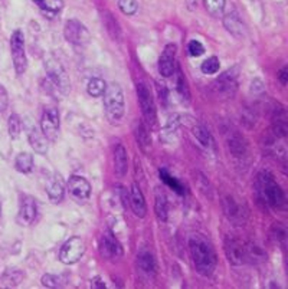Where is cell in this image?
Masks as SVG:
<instances>
[{"instance_id":"9a60e30c","label":"cell","mask_w":288,"mask_h":289,"mask_svg":"<svg viewBox=\"0 0 288 289\" xmlns=\"http://www.w3.org/2000/svg\"><path fill=\"white\" fill-rule=\"evenodd\" d=\"M38 214V204L36 200L32 196H23L20 200L19 204V214H18V220L20 225L23 226H29L35 222Z\"/></svg>"},{"instance_id":"60d3db41","label":"cell","mask_w":288,"mask_h":289,"mask_svg":"<svg viewBox=\"0 0 288 289\" xmlns=\"http://www.w3.org/2000/svg\"><path fill=\"white\" fill-rule=\"evenodd\" d=\"M188 51L191 54V57H202L205 54V46L199 42V40H191L189 42V46H188Z\"/></svg>"},{"instance_id":"e0dca14e","label":"cell","mask_w":288,"mask_h":289,"mask_svg":"<svg viewBox=\"0 0 288 289\" xmlns=\"http://www.w3.org/2000/svg\"><path fill=\"white\" fill-rule=\"evenodd\" d=\"M226 144L229 153L235 158H245L248 154V143L244 138V135H241L238 131H232L228 135Z\"/></svg>"},{"instance_id":"7bdbcfd3","label":"cell","mask_w":288,"mask_h":289,"mask_svg":"<svg viewBox=\"0 0 288 289\" xmlns=\"http://www.w3.org/2000/svg\"><path fill=\"white\" fill-rule=\"evenodd\" d=\"M9 107V95L3 85H0V113H4Z\"/></svg>"},{"instance_id":"ee69618b","label":"cell","mask_w":288,"mask_h":289,"mask_svg":"<svg viewBox=\"0 0 288 289\" xmlns=\"http://www.w3.org/2000/svg\"><path fill=\"white\" fill-rule=\"evenodd\" d=\"M156 88H157V94H159V98L163 104H166L167 101V96H169V92H167V88L164 84H160L159 81H156Z\"/></svg>"},{"instance_id":"7dc6e473","label":"cell","mask_w":288,"mask_h":289,"mask_svg":"<svg viewBox=\"0 0 288 289\" xmlns=\"http://www.w3.org/2000/svg\"><path fill=\"white\" fill-rule=\"evenodd\" d=\"M251 91H252V92H262V91H264V84H262L259 79H255V81L252 82Z\"/></svg>"},{"instance_id":"c3c4849f","label":"cell","mask_w":288,"mask_h":289,"mask_svg":"<svg viewBox=\"0 0 288 289\" xmlns=\"http://www.w3.org/2000/svg\"><path fill=\"white\" fill-rule=\"evenodd\" d=\"M36 4H38L39 7L42 9V10H45V7H46V0H33Z\"/></svg>"},{"instance_id":"bcb514c9","label":"cell","mask_w":288,"mask_h":289,"mask_svg":"<svg viewBox=\"0 0 288 289\" xmlns=\"http://www.w3.org/2000/svg\"><path fill=\"white\" fill-rule=\"evenodd\" d=\"M91 287L94 289H105L107 288V285H105V282H104V279L101 278V276H96L93 281H91Z\"/></svg>"},{"instance_id":"83f0119b","label":"cell","mask_w":288,"mask_h":289,"mask_svg":"<svg viewBox=\"0 0 288 289\" xmlns=\"http://www.w3.org/2000/svg\"><path fill=\"white\" fill-rule=\"evenodd\" d=\"M102 23H104L108 35L114 39V40H120V38H121V28H120L118 22L113 18L111 13L104 12V15H102Z\"/></svg>"},{"instance_id":"7a4b0ae2","label":"cell","mask_w":288,"mask_h":289,"mask_svg":"<svg viewBox=\"0 0 288 289\" xmlns=\"http://www.w3.org/2000/svg\"><path fill=\"white\" fill-rule=\"evenodd\" d=\"M256 193L259 199L272 209H284L287 204V199L281 186L268 172H261L256 175Z\"/></svg>"},{"instance_id":"30bf717a","label":"cell","mask_w":288,"mask_h":289,"mask_svg":"<svg viewBox=\"0 0 288 289\" xmlns=\"http://www.w3.org/2000/svg\"><path fill=\"white\" fill-rule=\"evenodd\" d=\"M235 71H236L235 68L229 69L212 82L211 89L215 95L221 96V98L233 96V94L236 92V88H238V81H236L238 75L235 74Z\"/></svg>"},{"instance_id":"7402d4cb","label":"cell","mask_w":288,"mask_h":289,"mask_svg":"<svg viewBox=\"0 0 288 289\" xmlns=\"http://www.w3.org/2000/svg\"><path fill=\"white\" fill-rule=\"evenodd\" d=\"M224 26L235 38H244L245 36V32H247L245 25L242 23V20L236 13H228L224 18Z\"/></svg>"},{"instance_id":"1f68e13d","label":"cell","mask_w":288,"mask_h":289,"mask_svg":"<svg viewBox=\"0 0 288 289\" xmlns=\"http://www.w3.org/2000/svg\"><path fill=\"white\" fill-rule=\"evenodd\" d=\"M225 1L226 0H203L205 9L213 18H221L222 16L224 9H225Z\"/></svg>"},{"instance_id":"681fc988","label":"cell","mask_w":288,"mask_h":289,"mask_svg":"<svg viewBox=\"0 0 288 289\" xmlns=\"http://www.w3.org/2000/svg\"><path fill=\"white\" fill-rule=\"evenodd\" d=\"M0 213H1V204H0Z\"/></svg>"},{"instance_id":"836d02e7","label":"cell","mask_w":288,"mask_h":289,"mask_svg":"<svg viewBox=\"0 0 288 289\" xmlns=\"http://www.w3.org/2000/svg\"><path fill=\"white\" fill-rule=\"evenodd\" d=\"M7 130H9V135L10 138L16 140L18 137L22 133V121L18 114H12L9 116V121H7Z\"/></svg>"},{"instance_id":"3957f363","label":"cell","mask_w":288,"mask_h":289,"mask_svg":"<svg viewBox=\"0 0 288 289\" xmlns=\"http://www.w3.org/2000/svg\"><path fill=\"white\" fill-rule=\"evenodd\" d=\"M104 108L107 118L111 122H117L124 116V94L118 84H111L104 92Z\"/></svg>"},{"instance_id":"ab89813d","label":"cell","mask_w":288,"mask_h":289,"mask_svg":"<svg viewBox=\"0 0 288 289\" xmlns=\"http://www.w3.org/2000/svg\"><path fill=\"white\" fill-rule=\"evenodd\" d=\"M62 279L57 276V275H51V273H46V275H43L42 276V285L45 287V288H59L62 284Z\"/></svg>"},{"instance_id":"4fadbf2b","label":"cell","mask_w":288,"mask_h":289,"mask_svg":"<svg viewBox=\"0 0 288 289\" xmlns=\"http://www.w3.org/2000/svg\"><path fill=\"white\" fill-rule=\"evenodd\" d=\"M224 251H225V255H226V259L229 260V263L233 265V266H241V265H244L247 262L245 260L244 245L238 239H235V237H230V236L225 237Z\"/></svg>"},{"instance_id":"f546056e","label":"cell","mask_w":288,"mask_h":289,"mask_svg":"<svg viewBox=\"0 0 288 289\" xmlns=\"http://www.w3.org/2000/svg\"><path fill=\"white\" fill-rule=\"evenodd\" d=\"M15 169L19 173H31L32 169H33V157L29 154V153H20L16 157V160H15Z\"/></svg>"},{"instance_id":"ffe728a7","label":"cell","mask_w":288,"mask_h":289,"mask_svg":"<svg viewBox=\"0 0 288 289\" xmlns=\"http://www.w3.org/2000/svg\"><path fill=\"white\" fill-rule=\"evenodd\" d=\"M28 140L31 147L38 153V154H46L48 153V138L43 135V133L39 130L38 127H31L28 133Z\"/></svg>"},{"instance_id":"f1b7e54d","label":"cell","mask_w":288,"mask_h":289,"mask_svg":"<svg viewBox=\"0 0 288 289\" xmlns=\"http://www.w3.org/2000/svg\"><path fill=\"white\" fill-rule=\"evenodd\" d=\"M159 174H160V178H161V181H163L164 184H167L170 189H173L174 192L179 193V194H185V192H186L185 186H183L174 175H172V174L169 173L166 169H161V170L159 172Z\"/></svg>"},{"instance_id":"7c38bea8","label":"cell","mask_w":288,"mask_h":289,"mask_svg":"<svg viewBox=\"0 0 288 289\" xmlns=\"http://www.w3.org/2000/svg\"><path fill=\"white\" fill-rule=\"evenodd\" d=\"M99 252L104 258L111 259V260L120 259L123 256V246L111 231H104L101 242H99Z\"/></svg>"},{"instance_id":"b9f144b4","label":"cell","mask_w":288,"mask_h":289,"mask_svg":"<svg viewBox=\"0 0 288 289\" xmlns=\"http://www.w3.org/2000/svg\"><path fill=\"white\" fill-rule=\"evenodd\" d=\"M62 9H64V0H48L43 12H51L52 15H57Z\"/></svg>"},{"instance_id":"5bb4252c","label":"cell","mask_w":288,"mask_h":289,"mask_svg":"<svg viewBox=\"0 0 288 289\" xmlns=\"http://www.w3.org/2000/svg\"><path fill=\"white\" fill-rule=\"evenodd\" d=\"M68 190L77 203H84L91 196V184L81 175H72L68 181Z\"/></svg>"},{"instance_id":"2e32d148","label":"cell","mask_w":288,"mask_h":289,"mask_svg":"<svg viewBox=\"0 0 288 289\" xmlns=\"http://www.w3.org/2000/svg\"><path fill=\"white\" fill-rule=\"evenodd\" d=\"M176 51L177 46L174 43L166 45L161 57L159 59V72L164 78L172 77L176 71Z\"/></svg>"},{"instance_id":"d6986e66","label":"cell","mask_w":288,"mask_h":289,"mask_svg":"<svg viewBox=\"0 0 288 289\" xmlns=\"http://www.w3.org/2000/svg\"><path fill=\"white\" fill-rule=\"evenodd\" d=\"M130 206L133 209V212L137 217H146L147 214V204H146V200H144V196L140 190V187L137 184H133L131 186V190H130Z\"/></svg>"},{"instance_id":"4316f807","label":"cell","mask_w":288,"mask_h":289,"mask_svg":"<svg viewBox=\"0 0 288 289\" xmlns=\"http://www.w3.org/2000/svg\"><path fill=\"white\" fill-rule=\"evenodd\" d=\"M154 212L157 216L159 222H166L167 220V199L161 192H156V199H154Z\"/></svg>"},{"instance_id":"8d00e7d4","label":"cell","mask_w":288,"mask_h":289,"mask_svg":"<svg viewBox=\"0 0 288 289\" xmlns=\"http://www.w3.org/2000/svg\"><path fill=\"white\" fill-rule=\"evenodd\" d=\"M219 68H221V62H219V59L216 58V57L208 58L202 63V66H200V69H202V72L205 75H213V74H216L219 71Z\"/></svg>"},{"instance_id":"52a82bcc","label":"cell","mask_w":288,"mask_h":289,"mask_svg":"<svg viewBox=\"0 0 288 289\" xmlns=\"http://www.w3.org/2000/svg\"><path fill=\"white\" fill-rule=\"evenodd\" d=\"M64 35L65 39L75 48H85L91 40V35L85 28V25L77 19H71L65 23Z\"/></svg>"},{"instance_id":"8992f818","label":"cell","mask_w":288,"mask_h":289,"mask_svg":"<svg viewBox=\"0 0 288 289\" xmlns=\"http://www.w3.org/2000/svg\"><path fill=\"white\" fill-rule=\"evenodd\" d=\"M222 207H224V213H225L226 219L232 225L244 226L247 223L250 212H248L247 206L244 203H241V200H236L233 196H226V197H224Z\"/></svg>"},{"instance_id":"9c48e42d","label":"cell","mask_w":288,"mask_h":289,"mask_svg":"<svg viewBox=\"0 0 288 289\" xmlns=\"http://www.w3.org/2000/svg\"><path fill=\"white\" fill-rule=\"evenodd\" d=\"M84 253H85V242L81 237L74 236L61 246L59 260L64 265H74L84 256Z\"/></svg>"},{"instance_id":"cb8c5ba5","label":"cell","mask_w":288,"mask_h":289,"mask_svg":"<svg viewBox=\"0 0 288 289\" xmlns=\"http://www.w3.org/2000/svg\"><path fill=\"white\" fill-rule=\"evenodd\" d=\"M134 137L135 141L138 143L140 148L147 153L150 148H152V135L149 133V128L146 127L144 122L141 121H137L134 125Z\"/></svg>"},{"instance_id":"6da1fadb","label":"cell","mask_w":288,"mask_h":289,"mask_svg":"<svg viewBox=\"0 0 288 289\" xmlns=\"http://www.w3.org/2000/svg\"><path fill=\"white\" fill-rule=\"evenodd\" d=\"M189 253L193 266L202 276H211L216 269L218 256L212 242L200 233H194L189 237Z\"/></svg>"},{"instance_id":"ba28073f","label":"cell","mask_w":288,"mask_h":289,"mask_svg":"<svg viewBox=\"0 0 288 289\" xmlns=\"http://www.w3.org/2000/svg\"><path fill=\"white\" fill-rule=\"evenodd\" d=\"M10 51H12V59H13V66L18 75L25 74L28 69V58L25 54V36L23 32L16 29L12 36H10Z\"/></svg>"},{"instance_id":"d6a6232c","label":"cell","mask_w":288,"mask_h":289,"mask_svg":"<svg viewBox=\"0 0 288 289\" xmlns=\"http://www.w3.org/2000/svg\"><path fill=\"white\" fill-rule=\"evenodd\" d=\"M193 135L196 137V140H197L203 147H209V145H211V133H209V130H208L205 125H202V124L194 125V127H193Z\"/></svg>"},{"instance_id":"74e56055","label":"cell","mask_w":288,"mask_h":289,"mask_svg":"<svg viewBox=\"0 0 288 289\" xmlns=\"http://www.w3.org/2000/svg\"><path fill=\"white\" fill-rule=\"evenodd\" d=\"M269 233H271L274 240H277L280 243H286V240H287V229L281 223H274Z\"/></svg>"},{"instance_id":"484cf974","label":"cell","mask_w":288,"mask_h":289,"mask_svg":"<svg viewBox=\"0 0 288 289\" xmlns=\"http://www.w3.org/2000/svg\"><path fill=\"white\" fill-rule=\"evenodd\" d=\"M244 249H245V260H250L251 263H261L267 260V253L262 251L261 246L255 243L244 245Z\"/></svg>"},{"instance_id":"e575fe53","label":"cell","mask_w":288,"mask_h":289,"mask_svg":"<svg viewBox=\"0 0 288 289\" xmlns=\"http://www.w3.org/2000/svg\"><path fill=\"white\" fill-rule=\"evenodd\" d=\"M118 9L126 16H133L138 10V1L137 0H118Z\"/></svg>"},{"instance_id":"4dcf8cb0","label":"cell","mask_w":288,"mask_h":289,"mask_svg":"<svg viewBox=\"0 0 288 289\" xmlns=\"http://www.w3.org/2000/svg\"><path fill=\"white\" fill-rule=\"evenodd\" d=\"M107 89V84L104 79L101 78H93L90 79L88 85H87V91H88V95L93 96V98H99V96L104 95Z\"/></svg>"},{"instance_id":"ac0fdd59","label":"cell","mask_w":288,"mask_h":289,"mask_svg":"<svg viewBox=\"0 0 288 289\" xmlns=\"http://www.w3.org/2000/svg\"><path fill=\"white\" fill-rule=\"evenodd\" d=\"M137 266L140 272L146 276H154L157 272V263L154 259V255L150 251H140V253L137 255Z\"/></svg>"},{"instance_id":"603a6c76","label":"cell","mask_w":288,"mask_h":289,"mask_svg":"<svg viewBox=\"0 0 288 289\" xmlns=\"http://www.w3.org/2000/svg\"><path fill=\"white\" fill-rule=\"evenodd\" d=\"M114 170L120 177H124L128 172V154L123 144H117L114 148Z\"/></svg>"},{"instance_id":"d590c367","label":"cell","mask_w":288,"mask_h":289,"mask_svg":"<svg viewBox=\"0 0 288 289\" xmlns=\"http://www.w3.org/2000/svg\"><path fill=\"white\" fill-rule=\"evenodd\" d=\"M176 87H177V92L179 95L182 96L183 99L189 101L191 99V91H189V87H188V81L185 75L179 71L177 72V79H176Z\"/></svg>"},{"instance_id":"f6af8a7d","label":"cell","mask_w":288,"mask_h":289,"mask_svg":"<svg viewBox=\"0 0 288 289\" xmlns=\"http://www.w3.org/2000/svg\"><path fill=\"white\" fill-rule=\"evenodd\" d=\"M278 81H280V84L283 85V87H286L288 84V66H283L280 71H278Z\"/></svg>"},{"instance_id":"5b68a950","label":"cell","mask_w":288,"mask_h":289,"mask_svg":"<svg viewBox=\"0 0 288 289\" xmlns=\"http://www.w3.org/2000/svg\"><path fill=\"white\" fill-rule=\"evenodd\" d=\"M45 71L51 79V82L54 84V87L64 95H66L71 88V81H69L66 71L64 69L62 63L55 58H48L45 60Z\"/></svg>"},{"instance_id":"44dd1931","label":"cell","mask_w":288,"mask_h":289,"mask_svg":"<svg viewBox=\"0 0 288 289\" xmlns=\"http://www.w3.org/2000/svg\"><path fill=\"white\" fill-rule=\"evenodd\" d=\"M272 131L277 137H287L288 118L284 108H275L272 114Z\"/></svg>"},{"instance_id":"f35d334b","label":"cell","mask_w":288,"mask_h":289,"mask_svg":"<svg viewBox=\"0 0 288 289\" xmlns=\"http://www.w3.org/2000/svg\"><path fill=\"white\" fill-rule=\"evenodd\" d=\"M179 124H180V116H177V114H174V116H172L169 118L167 124L164 125V128H163V131H161V135L166 137V135L174 134L176 130H177V127H179Z\"/></svg>"},{"instance_id":"277c9868","label":"cell","mask_w":288,"mask_h":289,"mask_svg":"<svg viewBox=\"0 0 288 289\" xmlns=\"http://www.w3.org/2000/svg\"><path fill=\"white\" fill-rule=\"evenodd\" d=\"M135 92H137V99H138V104H140V108H141V113H143L146 122L152 128H154L157 125V110H156L154 99L149 87L144 82H138L135 85Z\"/></svg>"},{"instance_id":"d4e9b609","label":"cell","mask_w":288,"mask_h":289,"mask_svg":"<svg viewBox=\"0 0 288 289\" xmlns=\"http://www.w3.org/2000/svg\"><path fill=\"white\" fill-rule=\"evenodd\" d=\"M48 197L52 203H61L64 200V196H65V187H64V183L59 177H55L54 180L49 181L48 184Z\"/></svg>"},{"instance_id":"8fae6325","label":"cell","mask_w":288,"mask_h":289,"mask_svg":"<svg viewBox=\"0 0 288 289\" xmlns=\"http://www.w3.org/2000/svg\"><path fill=\"white\" fill-rule=\"evenodd\" d=\"M40 131L48 140L51 141L57 140L58 133H59V113L55 107L45 108L42 118H40Z\"/></svg>"}]
</instances>
